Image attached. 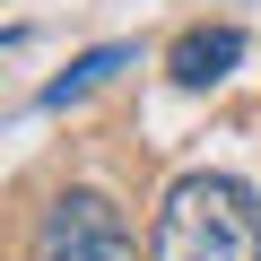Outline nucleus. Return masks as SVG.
Masks as SVG:
<instances>
[{
  "label": "nucleus",
  "mask_w": 261,
  "mask_h": 261,
  "mask_svg": "<svg viewBox=\"0 0 261 261\" xmlns=\"http://www.w3.org/2000/svg\"><path fill=\"white\" fill-rule=\"evenodd\" d=\"M148 261H261V200L235 174H183L157 200Z\"/></svg>",
  "instance_id": "1"
},
{
  "label": "nucleus",
  "mask_w": 261,
  "mask_h": 261,
  "mask_svg": "<svg viewBox=\"0 0 261 261\" xmlns=\"http://www.w3.org/2000/svg\"><path fill=\"white\" fill-rule=\"evenodd\" d=\"M35 261H140V244L105 192H61L35 218Z\"/></svg>",
  "instance_id": "2"
},
{
  "label": "nucleus",
  "mask_w": 261,
  "mask_h": 261,
  "mask_svg": "<svg viewBox=\"0 0 261 261\" xmlns=\"http://www.w3.org/2000/svg\"><path fill=\"white\" fill-rule=\"evenodd\" d=\"M235 61H244V27H192L166 70H174V87H218Z\"/></svg>",
  "instance_id": "3"
},
{
  "label": "nucleus",
  "mask_w": 261,
  "mask_h": 261,
  "mask_svg": "<svg viewBox=\"0 0 261 261\" xmlns=\"http://www.w3.org/2000/svg\"><path fill=\"white\" fill-rule=\"evenodd\" d=\"M122 61H130V44H96V53H79V61H70V70H61V79L44 87V105L61 113V105H79V96H96V87H105V79H113Z\"/></svg>",
  "instance_id": "4"
}]
</instances>
